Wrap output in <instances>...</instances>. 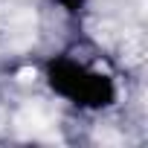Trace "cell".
Returning <instances> with one entry per match:
<instances>
[{
    "label": "cell",
    "mask_w": 148,
    "mask_h": 148,
    "mask_svg": "<svg viewBox=\"0 0 148 148\" xmlns=\"http://www.w3.org/2000/svg\"><path fill=\"white\" fill-rule=\"evenodd\" d=\"M18 131L21 134H44L49 128V116H44V110L38 105H26L21 113H18Z\"/></svg>",
    "instance_id": "1"
},
{
    "label": "cell",
    "mask_w": 148,
    "mask_h": 148,
    "mask_svg": "<svg viewBox=\"0 0 148 148\" xmlns=\"http://www.w3.org/2000/svg\"><path fill=\"white\" fill-rule=\"evenodd\" d=\"M125 64H139L142 58H145V44H142V38L139 35H131V38H125Z\"/></svg>",
    "instance_id": "2"
},
{
    "label": "cell",
    "mask_w": 148,
    "mask_h": 148,
    "mask_svg": "<svg viewBox=\"0 0 148 148\" xmlns=\"http://www.w3.org/2000/svg\"><path fill=\"white\" fill-rule=\"evenodd\" d=\"M18 82H23V84H26V82H35V70H32V67H23V70L18 73Z\"/></svg>",
    "instance_id": "3"
},
{
    "label": "cell",
    "mask_w": 148,
    "mask_h": 148,
    "mask_svg": "<svg viewBox=\"0 0 148 148\" xmlns=\"http://www.w3.org/2000/svg\"><path fill=\"white\" fill-rule=\"evenodd\" d=\"M0 128H3V110H0Z\"/></svg>",
    "instance_id": "4"
}]
</instances>
